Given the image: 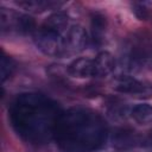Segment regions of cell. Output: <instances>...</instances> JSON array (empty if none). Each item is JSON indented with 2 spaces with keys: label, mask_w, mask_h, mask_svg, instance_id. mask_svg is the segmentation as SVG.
I'll return each instance as SVG.
<instances>
[{
  "label": "cell",
  "mask_w": 152,
  "mask_h": 152,
  "mask_svg": "<svg viewBox=\"0 0 152 152\" xmlns=\"http://www.w3.org/2000/svg\"><path fill=\"white\" fill-rule=\"evenodd\" d=\"M68 72L76 78H87L94 76V62L87 57H80L74 59L68 65Z\"/></svg>",
  "instance_id": "cell-8"
},
{
  "label": "cell",
  "mask_w": 152,
  "mask_h": 152,
  "mask_svg": "<svg viewBox=\"0 0 152 152\" xmlns=\"http://www.w3.org/2000/svg\"><path fill=\"white\" fill-rule=\"evenodd\" d=\"M90 28H91V37H93L94 42L101 43L103 40V37H104L106 30H107V19H106V17L100 14V13H95L91 17Z\"/></svg>",
  "instance_id": "cell-13"
},
{
  "label": "cell",
  "mask_w": 152,
  "mask_h": 152,
  "mask_svg": "<svg viewBox=\"0 0 152 152\" xmlns=\"http://www.w3.org/2000/svg\"><path fill=\"white\" fill-rule=\"evenodd\" d=\"M132 118L140 125H147L152 122V106L148 103H139L131 110Z\"/></svg>",
  "instance_id": "cell-14"
},
{
  "label": "cell",
  "mask_w": 152,
  "mask_h": 152,
  "mask_svg": "<svg viewBox=\"0 0 152 152\" xmlns=\"http://www.w3.org/2000/svg\"><path fill=\"white\" fill-rule=\"evenodd\" d=\"M141 145H145V146H152V131L145 137L141 139Z\"/></svg>",
  "instance_id": "cell-17"
},
{
  "label": "cell",
  "mask_w": 152,
  "mask_h": 152,
  "mask_svg": "<svg viewBox=\"0 0 152 152\" xmlns=\"http://www.w3.org/2000/svg\"><path fill=\"white\" fill-rule=\"evenodd\" d=\"M107 126L96 112L74 107L62 112L53 138L64 152H93L106 141Z\"/></svg>",
  "instance_id": "cell-2"
},
{
  "label": "cell",
  "mask_w": 152,
  "mask_h": 152,
  "mask_svg": "<svg viewBox=\"0 0 152 152\" xmlns=\"http://www.w3.org/2000/svg\"><path fill=\"white\" fill-rule=\"evenodd\" d=\"M132 11L139 20H147L151 17V4L150 2H134Z\"/></svg>",
  "instance_id": "cell-16"
},
{
  "label": "cell",
  "mask_w": 152,
  "mask_h": 152,
  "mask_svg": "<svg viewBox=\"0 0 152 152\" xmlns=\"http://www.w3.org/2000/svg\"><path fill=\"white\" fill-rule=\"evenodd\" d=\"M127 64L128 69L134 71L152 70V46L146 43L133 46L127 57Z\"/></svg>",
  "instance_id": "cell-7"
},
{
  "label": "cell",
  "mask_w": 152,
  "mask_h": 152,
  "mask_svg": "<svg viewBox=\"0 0 152 152\" xmlns=\"http://www.w3.org/2000/svg\"><path fill=\"white\" fill-rule=\"evenodd\" d=\"M113 88L116 91L131 94L137 97H152V83L139 81L132 76H121L113 82Z\"/></svg>",
  "instance_id": "cell-5"
},
{
  "label": "cell",
  "mask_w": 152,
  "mask_h": 152,
  "mask_svg": "<svg viewBox=\"0 0 152 152\" xmlns=\"http://www.w3.org/2000/svg\"><path fill=\"white\" fill-rule=\"evenodd\" d=\"M61 113L56 102L37 93L18 95L8 109L12 127L31 144H43L53 138Z\"/></svg>",
  "instance_id": "cell-1"
},
{
  "label": "cell",
  "mask_w": 152,
  "mask_h": 152,
  "mask_svg": "<svg viewBox=\"0 0 152 152\" xmlns=\"http://www.w3.org/2000/svg\"><path fill=\"white\" fill-rule=\"evenodd\" d=\"M94 62V76L104 77L109 75L115 68V59L108 51H101L93 59Z\"/></svg>",
  "instance_id": "cell-9"
},
{
  "label": "cell",
  "mask_w": 152,
  "mask_h": 152,
  "mask_svg": "<svg viewBox=\"0 0 152 152\" xmlns=\"http://www.w3.org/2000/svg\"><path fill=\"white\" fill-rule=\"evenodd\" d=\"M88 37L86 30L81 25H72L63 36L64 56H71L83 51L87 46Z\"/></svg>",
  "instance_id": "cell-6"
},
{
  "label": "cell",
  "mask_w": 152,
  "mask_h": 152,
  "mask_svg": "<svg viewBox=\"0 0 152 152\" xmlns=\"http://www.w3.org/2000/svg\"><path fill=\"white\" fill-rule=\"evenodd\" d=\"M141 139L135 132L131 131V129H118L115 131V133L113 134L112 141H113V146L118 147V148H128L132 146H135L138 144L141 145Z\"/></svg>",
  "instance_id": "cell-10"
},
{
  "label": "cell",
  "mask_w": 152,
  "mask_h": 152,
  "mask_svg": "<svg viewBox=\"0 0 152 152\" xmlns=\"http://www.w3.org/2000/svg\"><path fill=\"white\" fill-rule=\"evenodd\" d=\"M68 24H69V17L64 12H55V13L50 14L44 20V23L40 27H43L48 31L62 34L66 30Z\"/></svg>",
  "instance_id": "cell-11"
},
{
  "label": "cell",
  "mask_w": 152,
  "mask_h": 152,
  "mask_svg": "<svg viewBox=\"0 0 152 152\" xmlns=\"http://www.w3.org/2000/svg\"><path fill=\"white\" fill-rule=\"evenodd\" d=\"M0 27L2 32L14 31L21 34L36 32V23L31 15L18 13L5 7L0 10Z\"/></svg>",
  "instance_id": "cell-3"
},
{
  "label": "cell",
  "mask_w": 152,
  "mask_h": 152,
  "mask_svg": "<svg viewBox=\"0 0 152 152\" xmlns=\"http://www.w3.org/2000/svg\"><path fill=\"white\" fill-rule=\"evenodd\" d=\"M17 4L30 11V12H34V13H39L43 12L45 10H50V8H56L61 5H63L62 2L58 1H51V0H20L17 1Z\"/></svg>",
  "instance_id": "cell-12"
},
{
  "label": "cell",
  "mask_w": 152,
  "mask_h": 152,
  "mask_svg": "<svg viewBox=\"0 0 152 152\" xmlns=\"http://www.w3.org/2000/svg\"><path fill=\"white\" fill-rule=\"evenodd\" d=\"M14 70H15L14 61L10 56L5 55V52H2V56H1V80L2 82L8 80L13 75Z\"/></svg>",
  "instance_id": "cell-15"
},
{
  "label": "cell",
  "mask_w": 152,
  "mask_h": 152,
  "mask_svg": "<svg viewBox=\"0 0 152 152\" xmlns=\"http://www.w3.org/2000/svg\"><path fill=\"white\" fill-rule=\"evenodd\" d=\"M33 42L36 46L46 56L51 57H63L64 46H63V36L48 31L43 27H39L33 33Z\"/></svg>",
  "instance_id": "cell-4"
}]
</instances>
